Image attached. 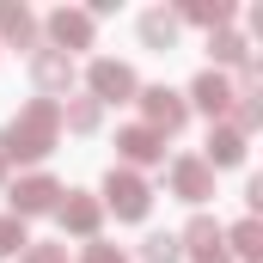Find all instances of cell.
Wrapping results in <instances>:
<instances>
[{"label":"cell","instance_id":"cell-21","mask_svg":"<svg viewBox=\"0 0 263 263\" xmlns=\"http://www.w3.org/2000/svg\"><path fill=\"white\" fill-rule=\"evenodd\" d=\"M257 123H263V110H257V98H245V104H239V135H245V129H257Z\"/></svg>","mask_w":263,"mask_h":263},{"label":"cell","instance_id":"cell-9","mask_svg":"<svg viewBox=\"0 0 263 263\" xmlns=\"http://www.w3.org/2000/svg\"><path fill=\"white\" fill-rule=\"evenodd\" d=\"M49 37L67 43V49H86V43H92V18H86V12H55V18H49Z\"/></svg>","mask_w":263,"mask_h":263},{"label":"cell","instance_id":"cell-24","mask_svg":"<svg viewBox=\"0 0 263 263\" xmlns=\"http://www.w3.org/2000/svg\"><path fill=\"white\" fill-rule=\"evenodd\" d=\"M0 172H6V135H0Z\"/></svg>","mask_w":263,"mask_h":263},{"label":"cell","instance_id":"cell-23","mask_svg":"<svg viewBox=\"0 0 263 263\" xmlns=\"http://www.w3.org/2000/svg\"><path fill=\"white\" fill-rule=\"evenodd\" d=\"M25 263H62V245H37V251H31Z\"/></svg>","mask_w":263,"mask_h":263},{"label":"cell","instance_id":"cell-19","mask_svg":"<svg viewBox=\"0 0 263 263\" xmlns=\"http://www.w3.org/2000/svg\"><path fill=\"white\" fill-rule=\"evenodd\" d=\"M18 245H25V220H18V214H0V257L18 251Z\"/></svg>","mask_w":263,"mask_h":263},{"label":"cell","instance_id":"cell-11","mask_svg":"<svg viewBox=\"0 0 263 263\" xmlns=\"http://www.w3.org/2000/svg\"><path fill=\"white\" fill-rule=\"evenodd\" d=\"M141 43H147V49H172V43H178V18H172V12H147V18H141Z\"/></svg>","mask_w":263,"mask_h":263},{"label":"cell","instance_id":"cell-2","mask_svg":"<svg viewBox=\"0 0 263 263\" xmlns=\"http://www.w3.org/2000/svg\"><path fill=\"white\" fill-rule=\"evenodd\" d=\"M104 196H110V208H117L123 220H141V214H147V184H141L135 172H110Z\"/></svg>","mask_w":263,"mask_h":263},{"label":"cell","instance_id":"cell-3","mask_svg":"<svg viewBox=\"0 0 263 263\" xmlns=\"http://www.w3.org/2000/svg\"><path fill=\"white\" fill-rule=\"evenodd\" d=\"M141 104H147V123H153V135H178L184 129V98L178 92H165V86H153V92H141Z\"/></svg>","mask_w":263,"mask_h":263},{"label":"cell","instance_id":"cell-13","mask_svg":"<svg viewBox=\"0 0 263 263\" xmlns=\"http://www.w3.org/2000/svg\"><path fill=\"white\" fill-rule=\"evenodd\" d=\"M196 104L208 110V117H220V110L233 104V86H227L220 73H202V80H196Z\"/></svg>","mask_w":263,"mask_h":263},{"label":"cell","instance_id":"cell-20","mask_svg":"<svg viewBox=\"0 0 263 263\" xmlns=\"http://www.w3.org/2000/svg\"><path fill=\"white\" fill-rule=\"evenodd\" d=\"M214 62H245V43H239L233 31H220V37H214Z\"/></svg>","mask_w":263,"mask_h":263},{"label":"cell","instance_id":"cell-22","mask_svg":"<svg viewBox=\"0 0 263 263\" xmlns=\"http://www.w3.org/2000/svg\"><path fill=\"white\" fill-rule=\"evenodd\" d=\"M86 263H123V251H110V245H86Z\"/></svg>","mask_w":263,"mask_h":263},{"label":"cell","instance_id":"cell-18","mask_svg":"<svg viewBox=\"0 0 263 263\" xmlns=\"http://www.w3.org/2000/svg\"><path fill=\"white\" fill-rule=\"evenodd\" d=\"M62 117H67V129H98V104H92V98H73Z\"/></svg>","mask_w":263,"mask_h":263},{"label":"cell","instance_id":"cell-1","mask_svg":"<svg viewBox=\"0 0 263 263\" xmlns=\"http://www.w3.org/2000/svg\"><path fill=\"white\" fill-rule=\"evenodd\" d=\"M55 129H62V104H49V98H37L18 123H12V135H6V153L12 159H43L49 147H55Z\"/></svg>","mask_w":263,"mask_h":263},{"label":"cell","instance_id":"cell-5","mask_svg":"<svg viewBox=\"0 0 263 263\" xmlns=\"http://www.w3.org/2000/svg\"><path fill=\"white\" fill-rule=\"evenodd\" d=\"M178 251H190L196 263H227V251H220V227H214V220H190V233L178 239Z\"/></svg>","mask_w":263,"mask_h":263},{"label":"cell","instance_id":"cell-14","mask_svg":"<svg viewBox=\"0 0 263 263\" xmlns=\"http://www.w3.org/2000/svg\"><path fill=\"white\" fill-rule=\"evenodd\" d=\"M208 159H214V165H239V159H245V135L239 129H214L208 135Z\"/></svg>","mask_w":263,"mask_h":263},{"label":"cell","instance_id":"cell-16","mask_svg":"<svg viewBox=\"0 0 263 263\" xmlns=\"http://www.w3.org/2000/svg\"><path fill=\"white\" fill-rule=\"evenodd\" d=\"M233 251H239V257H263V227L257 220H239V227H233Z\"/></svg>","mask_w":263,"mask_h":263},{"label":"cell","instance_id":"cell-12","mask_svg":"<svg viewBox=\"0 0 263 263\" xmlns=\"http://www.w3.org/2000/svg\"><path fill=\"white\" fill-rule=\"evenodd\" d=\"M0 31H6L12 43H37V18H31L25 6H12V0H0Z\"/></svg>","mask_w":263,"mask_h":263},{"label":"cell","instance_id":"cell-6","mask_svg":"<svg viewBox=\"0 0 263 263\" xmlns=\"http://www.w3.org/2000/svg\"><path fill=\"white\" fill-rule=\"evenodd\" d=\"M31 73H37V86H43V92H67L73 62H67L62 49H37V55H31Z\"/></svg>","mask_w":263,"mask_h":263},{"label":"cell","instance_id":"cell-7","mask_svg":"<svg viewBox=\"0 0 263 263\" xmlns=\"http://www.w3.org/2000/svg\"><path fill=\"white\" fill-rule=\"evenodd\" d=\"M92 92L117 104V98H129V92H135V73H129L123 62H92Z\"/></svg>","mask_w":263,"mask_h":263},{"label":"cell","instance_id":"cell-15","mask_svg":"<svg viewBox=\"0 0 263 263\" xmlns=\"http://www.w3.org/2000/svg\"><path fill=\"white\" fill-rule=\"evenodd\" d=\"M62 220H67V233H92V227H98V202H92V196H73L62 208Z\"/></svg>","mask_w":263,"mask_h":263},{"label":"cell","instance_id":"cell-8","mask_svg":"<svg viewBox=\"0 0 263 263\" xmlns=\"http://www.w3.org/2000/svg\"><path fill=\"white\" fill-rule=\"evenodd\" d=\"M172 184H178V196H184V202L214 196V178H208V165H202V159H178V165H172Z\"/></svg>","mask_w":263,"mask_h":263},{"label":"cell","instance_id":"cell-10","mask_svg":"<svg viewBox=\"0 0 263 263\" xmlns=\"http://www.w3.org/2000/svg\"><path fill=\"white\" fill-rule=\"evenodd\" d=\"M117 147L129 153L135 165H147V159H159V153H165V147H159V135H153V129H123V135H117Z\"/></svg>","mask_w":263,"mask_h":263},{"label":"cell","instance_id":"cell-17","mask_svg":"<svg viewBox=\"0 0 263 263\" xmlns=\"http://www.w3.org/2000/svg\"><path fill=\"white\" fill-rule=\"evenodd\" d=\"M141 257H147V263H178V257H184V251H178V239H172V233H153Z\"/></svg>","mask_w":263,"mask_h":263},{"label":"cell","instance_id":"cell-4","mask_svg":"<svg viewBox=\"0 0 263 263\" xmlns=\"http://www.w3.org/2000/svg\"><path fill=\"white\" fill-rule=\"evenodd\" d=\"M55 178H25V184H12V214L25 220V214H43V208H55Z\"/></svg>","mask_w":263,"mask_h":263}]
</instances>
